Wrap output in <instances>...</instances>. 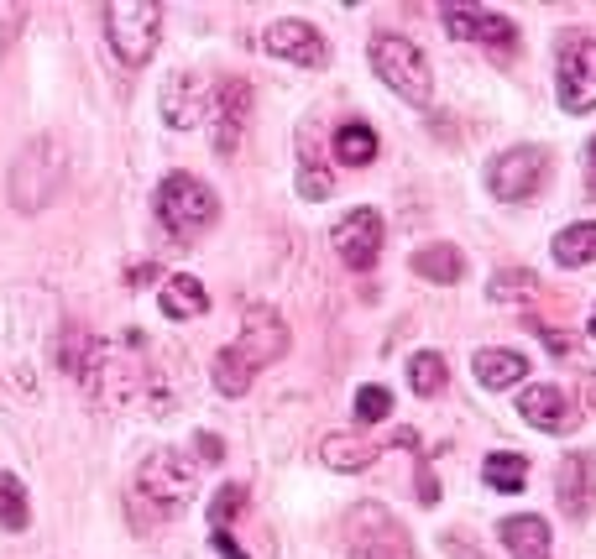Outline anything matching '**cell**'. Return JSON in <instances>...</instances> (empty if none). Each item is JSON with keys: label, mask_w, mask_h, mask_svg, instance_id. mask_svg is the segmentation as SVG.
Listing matches in <instances>:
<instances>
[{"label": "cell", "mask_w": 596, "mask_h": 559, "mask_svg": "<svg viewBox=\"0 0 596 559\" xmlns=\"http://www.w3.org/2000/svg\"><path fill=\"white\" fill-rule=\"evenodd\" d=\"M278 356H288V324L278 309L267 304H251L241 314V340L225 345V351L215 356L210 377H215V392L220 398H241V392L251 387V377H257L262 366H272Z\"/></svg>", "instance_id": "obj_1"}, {"label": "cell", "mask_w": 596, "mask_h": 559, "mask_svg": "<svg viewBox=\"0 0 596 559\" xmlns=\"http://www.w3.org/2000/svg\"><path fill=\"white\" fill-rule=\"evenodd\" d=\"M68 178V152L58 136H32V142H21V152L11 157V173H6V194L21 215H42L58 189Z\"/></svg>", "instance_id": "obj_2"}, {"label": "cell", "mask_w": 596, "mask_h": 559, "mask_svg": "<svg viewBox=\"0 0 596 559\" xmlns=\"http://www.w3.org/2000/svg\"><path fill=\"white\" fill-rule=\"evenodd\" d=\"M372 68H377V79L393 89L398 100L419 105V110L434 100V68H429V58H424L408 37L377 32V37H372Z\"/></svg>", "instance_id": "obj_3"}, {"label": "cell", "mask_w": 596, "mask_h": 559, "mask_svg": "<svg viewBox=\"0 0 596 559\" xmlns=\"http://www.w3.org/2000/svg\"><path fill=\"white\" fill-rule=\"evenodd\" d=\"M152 209H157V220H163L173 236H199V230L215 225L220 199H215V189H210L204 178H194V173H168L163 183H157Z\"/></svg>", "instance_id": "obj_4"}, {"label": "cell", "mask_w": 596, "mask_h": 559, "mask_svg": "<svg viewBox=\"0 0 596 559\" xmlns=\"http://www.w3.org/2000/svg\"><path fill=\"white\" fill-rule=\"evenodd\" d=\"M157 37H163V6H152V0H116V6H105V42L116 48L126 68H142L157 48Z\"/></svg>", "instance_id": "obj_5"}, {"label": "cell", "mask_w": 596, "mask_h": 559, "mask_svg": "<svg viewBox=\"0 0 596 559\" xmlns=\"http://www.w3.org/2000/svg\"><path fill=\"white\" fill-rule=\"evenodd\" d=\"M136 486L147 492V502L157 507V512H183L194 502V492H199V471H194V460L183 455V450H152L147 460H142V476H136Z\"/></svg>", "instance_id": "obj_6"}, {"label": "cell", "mask_w": 596, "mask_h": 559, "mask_svg": "<svg viewBox=\"0 0 596 559\" xmlns=\"http://www.w3.org/2000/svg\"><path fill=\"white\" fill-rule=\"evenodd\" d=\"M555 95L565 115H591L596 110V37L570 32L560 42V63H555Z\"/></svg>", "instance_id": "obj_7"}, {"label": "cell", "mask_w": 596, "mask_h": 559, "mask_svg": "<svg viewBox=\"0 0 596 559\" xmlns=\"http://www.w3.org/2000/svg\"><path fill=\"white\" fill-rule=\"evenodd\" d=\"M544 178H549V152L544 147H508V152L492 157L487 189L502 204H523V199H534L544 189Z\"/></svg>", "instance_id": "obj_8"}, {"label": "cell", "mask_w": 596, "mask_h": 559, "mask_svg": "<svg viewBox=\"0 0 596 559\" xmlns=\"http://www.w3.org/2000/svg\"><path fill=\"white\" fill-rule=\"evenodd\" d=\"M251 121V84L241 74H225L215 79V95H210V136H215V152L231 157L246 136Z\"/></svg>", "instance_id": "obj_9"}, {"label": "cell", "mask_w": 596, "mask_h": 559, "mask_svg": "<svg viewBox=\"0 0 596 559\" xmlns=\"http://www.w3.org/2000/svg\"><path fill=\"white\" fill-rule=\"evenodd\" d=\"M382 236H387V225H382L377 209H351V215L335 220L330 246H335V256L346 267L366 272V267H377V256H382Z\"/></svg>", "instance_id": "obj_10"}, {"label": "cell", "mask_w": 596, "mask_h": 559, "mask_svg": "<svg viewBox=\"0 0 596 559\" xmlns=\"http://www.w3.org/2000/svg\"><path fill=\"white\" fill-rule=\"evenodd\" d=\"M440 21H445V32L455 42H487V48H513L518 42V27L502 11H487V6H440Z\"/></svg>", "instance_id": "obj_11"}, {"label": "cell", "mask_w": 596, "mask_h": 559, "mask_svg": "<svg viewBox=\"0 0 596 559\" xmlns=\"http://www.w3.org/2000/svg\"><path fill=\"white\" fill-rule=\"evenodd\" d=\"M210 95H215V79H204V74H173L163 84V121L173 131H194L204 115H210Z\"/></svg>", "instance_id": "obj_12"}, {"label": "cell", "mask_w": 596, "mask_h": 559, "mask_svg": "<svg viewBox=\"0 0 596 559\" xmlns=\"http://www.w3.org/2000/svg\"><path fill=\"white\" fill-rule=\"evenodd\" d=\"M262 42H267L272 58H288V63H298V68H319V63H325V37H319L309 21H298V16L272 21Z\"/></svg>", "instance_id": "obj_13"}, {"label": "cell", "mask_w": 596, "mask_h": 559, "mask_svg": "<svg viewBox=\"0 0 596 559\" xmlns=\"http://www.w3.org/2000/svg\"><path fill=\"white\" fill-rule=\"evenodd\" d=\"M518 413L529 418L539 434H565L570 424H576V398H570L565 387H555V382H534L518 398Z\"/></svg>", "instance_id": "obj_14"}, {"label": "cell", "mask_w": 596, "mask_h": 559, "mask_svg": "<svg viewBox=\"0 0 596 559\" xmlns=\"http://www.w3.org/2000/svg\"><path fill=\"white\" fill-rule=\"evenodd\" d=\"M555 492H560L565 518H586V512L596 507V460L591 455H565Z\"/></svg>", "instance_id": "obj_15"}, {"label": "cell", "mask_w": 596, "mask_h": 559, "mask_svg": "<svg viewBox=\"0 0 596 559\" xmlns=\"http://www.w3.org/2000/svg\"><path fill=\"white\" fill-rule=\"evenodd\" d=\"M471 377L487 392H508L513 382L529 377V356H523V351H502V345H487V351L471 356Z\"/></svg>", "instance_id": "obj_16"}, {"label": "cell", "mask_w": 596, "mask_h": 559, "mask_svg": "<svg viewBox=\"0 0 596 559\" xmlns=\"http://www.w3.org/2000/svg\"><path fill=\"white\" fill-rule=\"evenodd\" d=\"M377 455H382V445H372L366 434H325L319 439V460H325V471H335V476H356Z\"/></svg>", "instance_id": "obj_17"}, {"label": "cell", "mask_w": 596, "mask_h": 559, "mask_svg": "<svg viewBox=\"0 0 596 559\" xmlns=\"http://www.w3.org/2000/svg\"><path fill=\"white\" fill-rule=\"evenodd\" d=\"M502 544L513 559H549V523L534 512H518V518H502Z\"/></svg>", "instance_id": "obj_18"}, {"label": "cell", "mask_w": 596, "mask_h": 559, "mask_svg": "<svg viewBox=\"0 0 596 559\" xmlns=\"http://www.w3.org/2000/svg\"><path fill=\"white\" fill-rule=\"evenodd\" d=\"M157 309H163L168 319H199L204 309H210V293H204L199 277L173 272L168 283H163V293H157Z\"/></svg>", "instance_id": "obj_19"}, {"label": "cell", "mask_w": 596, "mask_h": 559, "mask_svg": "<svg viewBox=\"0 0 596 559\" xmlns=\"http://www.w3.org/2000/svg\"><path fill=\"white\" fill-rule=\"evenodd\" d=\"M408 267H414L424 283H445V288H450V283H461V277H466V256H461V246L434 241V246H419Z\"/></svg>", "instance_id": "obj_20"}, {"label": "cell", "mask_w": 596, "mask_h": 559, "mask_svg": "<svg viewBox=\"0 0 596 559\" xmlns=\"http://www.w3.org/2000/svg\"><path fill=\"white\" fill-rule=\"evenodd\" d=\"M549 251H555L560 267H591L596 262V225L581 220V225H565L555 241H549Z\"/></svg>", "instance_id": "obj_21"}, {"label": "cell", "mask_w": 596, "mask_h": 559, "mask_svg": "<svg viewBox=\"0 0 596 559\" xmlns=\"http://www.w3.org/2000/svg\"><path fill=\"white\" fill-rule=\"evenodd\" d=\"M335 157L346 162V168H372L377 162V131L366 121H346L335 131Z\"/></svg>", "instance_id": "obj_22"}, {"label": "cell", "mask_w": 596, "mask_h": 559, "mask_svg": "<svg viewBox=\"0 0 596 559\" xmlns=\"http://www.w3.org/2000/svg\"><path fill=\"white\" fill-rule=\"evenodd\" d=\"M481 476H487L492 492H523V486H529V460L513 455V450H497V455L481 460Z\"/></svg>", "instance_id": "obj_23"}, {"label": "cell", "mask_w": 596, "mask_h": 559, "mask_svg": "<svg viewBox=\"0 0 596 559\" xmlns=\"http://www.w3.org/2000/svg\"><path fill=\"white\" fill-rule=\"evenodd\" d=\"M445 382H450V366H445L440 351H414V356H408V387H414L419 398L445 392Z\"/></svg>", "instance_id": "obj_24"}, {"label": "cell", "mask_w": 596, "mask_h": 559, "mask_svg": "<svg viewBox=\"0 0 596 559\" xmlns=\"http://www.w3.org/2000/svg\"><path fill=\"white\" fill-rule=\"evenodd\" d=\"M32 523V507H27V492H21V481L11 471H0V528H27Z\"/></svg>", "instance_id": "obj_25"}, {"label": "cell", "mask_w": 596, "mask_h": 559, "mask_svg": "<svg viewBox=\"0 0 596 559\" xmlns=\"http://www.w3.org/2000/svg\"><path fill=\"white\" fill-rule=\"evenodd\" d=\"M89 351H95V335H89L84 324H68L63 340H58V366L68 371V377H79L84 361H89Z\"/></svg>", "instance_id": "obj_26"}, {"label": "cell", "mask_w": 596, "mask_h": 559, "mask_svg": "<svg viewBox=\"0 0 596 559\" xmlns=\"http://www.w3.org/2000/svg\"><path fill=\"white\" fill-rule=\"evenodd\" d=\"M387 413H393V392H387V387L372 382V387H361V392H356V424H361V429L382 424Z\"/></svg>", "instance_id": "obj_27"}, {"label": "cell", "mask_w": 596, "mask_h": 559, "mask_svg": "<svg viewBox=\"0 0 596 559\" xmlns=\"http://www.w3.org/2000/svg\"><path fill=\"white\" fill-rule=\"evenodd\" d=\"M523 293H534V272H523V267H508V272H497L487 283L492 304H513V298H523Z\"/></svg>", "instance_id": "obj_28"}, {"label": "cell", "mask_w": 596, "mask_h": 559, "mask_svg": "<svg viewBox=\"0 0 596 559\" xmlns=\"http://www.w3.org/2000/svg\"><path fill=\"white\" fill-rule=\"evenodd\" d=\"M351 518H356L351 528H361L366 539H387V544H398V549H403V533H393V523H387V512H382L377 502H361Z\"/></svg>", "instance_id": "obj_29"}, {"label": "cell", "mask_w": 596, "mask_h": 559, "mask_svg": "<svg viewBox=\"0 0 596 559\" xmlns=\"http://www.w3.org/2000/svg\"><path fill=\"white\" fill-rule=\"evenodd\" d=\"M241 507H246V486L225 481L220 492H215V502H210V523H215V528H225L231 518H241Z\"/></svg>", "instance_id": "obj_30"}, {"label": "cell", "mask_w": 596, "mask_h": 559, "mask_svg": "<svg viewBox=\"0 0 596 559\" xmlns=\"http://www.w3.org/2000/svg\"><path fill=\"white\" fill-rule=\"evenodd\" d=\"M330 194H335V178L319 168V162H304V168H298V199L319 204V199H330Z\"/></svg>", "instance_id": "obj_31"}, {"label": "cell", "mask_w": 596, "mask_h": 559, "mask_svg": "<svg viewBox=\"0 0 596 559\" xmlns=\"http://www.w3.org/2000/svg\"><path fill=\"white\" fill-rule=\"evenodd\" d=\"M21 27H27V11H21V6H11V0H0V58H6V53L16 48Z\"/></svg>", "instance_id": "obj_32"}, {"label": "cell", "mask_w": 596, "mask_h": 559, "mask_svg": "<svg viewBox=\"0 0 596 559\" xmlns=\"http://www.w3.org/2000/svg\"><path fill=\"white\" fill-rule=\"evenodd\" d=\"M440 549H445V554H455V559H487V549H476V544L466 539V533H445Z\"/></svg>", "instance_id": "obj_33"}, {"label": "cell", "mask_w": 596, "mask_h": 559, "mask_svg": "<svg viewBox=\"0 0 596 559\" xmlns=\"http://www.w3.org/2000/svg\"><path fill=\"white\" fill-rule=\"evenodd\" d=\"M210 544H215V554H220V559H246V549H241L225 528H215V533H210Z\"/></svg>", "instance_id": "obj_34"}, {"label": "cell", "mask_w": 596, "mask_h": 559, "mask_svg": "<svg viewBox=\"0 0 596 559\" xmlns=\"http://www.w3.org/2000/svg\"><path fill=\"white\" fill-rule=\"evenodd\" d=\"M199 455H204V460H220V439H215L210 429L199 434Z\"/></svg>", "instance_id": "obj_35"}, {"label": "cell", "mask_w": 596, "mask_h": 559, "mask_svg": "<svg viewBox=\"0 0 596 559\" xmlns=\"http://www.w3.org/2000/svg\"><path fill=\"white\" fill-rule=\"evenodd\" d=\"M586 189L596 199V136H591V147H586Z\"/></svg>", "instance_id": "obj_36"}, {"label": "cell", "mask_w": 596, "mask_h": 559, "mask_svg": "<svg viewBox=\"0 0 596 559\" xmlns=\"http://www.w3.org/2000/svg\"><path fill=\"white\" fill-rule=\"evenodd\" d=\"M544 340H549V351H555V356H565L570 351V335H560V330H539Z\"/></svg>", "instance_id": "obj_37"}, {"label": "cell", "mask_w": 596, "mask_h": 559, "mask_svg": "<svg viewBox=\"0 0 596 559\" xmlns=\"http://www.w3.org/2000/svg\"><path fill=\"white\" fill-rule=\"evenodd\" d=\"M351 559H387V554H377V549H356Z\"/></svg>", "instance_id": "obj_38"}, {"label": "cell", "mask_w": 596, "mask_h": 559, "mask_svg": "<svg viewBox=\"0 0 596 559\" xmlns=\"http://www.w3.org/2000/svg\"><path fill=\"white\" fill-rule=\"evenodd\" d=\"M591 340H596V309H591Z\"/></svg>", "instance_id": "obj_39"}]
</instances>
